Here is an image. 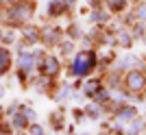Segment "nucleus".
Listing matches in <instances>:
<instances>
[{
    "mask_svg": "<svg viewBox=\"0 0 146 135\" xmlns=\"http://www.w3.org/2000/svg\"><path fill=\"white\" fill-rule=\"evenodd\" d=\"M66 96H70V87H63V89H61V94H57L55 98H57V100H63Z\"/></svg>",
    "mask_w": 146,
    "mask_h": 135,
    "instance_id": "a211bd4d",
    "label": "nucleus"
},
{
    "mask_svg": "<svg viewBox=\"0 0 146 135\" xmlns=\"http://www.w3.org/2000/svg\"><path fill=\"white\" fill-rule=\"evenodd\" d=\"M135 113H137V111H135L133 107H122V111H118V118H120V120H131Z\"/></svg>",
    "mask_w": 146,
    "mask_h": 135,
    "instance_id": "f8f14e48",
    "label": "nucleus"
},
{
    "mask_svg": "<svg viewBox=\"0 0 146 135\" xmlns=\"http://www.w3.org/2000/svg\"><path fill=\"white\" fill-rule=\"evenodd\" d=\"M142 131V120H137V122L131 124V129H129V135H135V133H140Z\"/></svg>",
    "mask_w": 146,
    "mask_h": 135,
    "instance_id": "4468645a",
    "label": "nucleus"
},
{
    "mask_svg": "<svg viewBox=\"0 0 146 135\" xmlns=\"http://www.w3.org/2000/svg\"><path fill=\"white\" fill-rule=\"evenodd\" d=\"M33 13H35V2L33 0H20V2H13L9 7L7 20H9V24H24L31 20Z\"/></svg>",
    "mask_w": 146,
    "mask_h": 135,
    "instance_id": "f257e3e1",
    "label": "nucleus"
},
{
    "mask_svg": "<svg viewBox=\"0 0 146 135\" xmlns=\"http://www.w3.org/2000/svg\"><path fill=\"white\" fill-rule=\"evenodd\" d=\"M127 87L131 92H142L146 87V76L142 72H137V70H131L127 74Z\"/></svg>",
    "mask_w": 146,
    "mask_h": 135,
    "instance_id": "7ed1b4c3",
    "label": "nucleus"
},
{
    "mask_svg": "<svg viewBox=\"0 0 146 135\" xmlns=\"http://www.w3.org/2000/svg\"><path fill=\"white\" fill-rule=\"evenodd\" d=\"M118 39H120V44L124 46V48H129V46H131V37H129L127 33H120V37H118Z\"/></svg>",
    "mask_w": 146,
    "mask_h": 135,
    "instance_id": "2eb2a0df",
    "label": "nucleus"
},
{
    "mask_svg": "<svg viewBox=\"0 0 146 135\" xmlns=\"http://www.w3.org/2000/svg\"><path fill=\"white\" fill-rule=\"evenodd\" d=\"M24 37H26V42H29V44H35V42H39V39H42V33L37 31V28L26 26V28H24Z\"/></svg>",
    "mask_w": 146,
    "mask_h": 135,
    "instance_id": "9d476101",
    "label": "nucleus"
},
{
    "mask_svg": "<svg viewBox=\"0 0 146 135\" xmlns=\"http://www.w3.org/2000/svg\"><path fill=\"white\" fill-rule=\"evenodd\" d=\"M0 42H2V31H0Z\"/></svg>",
    "mask_w": 146,
    "mask_h": 135,
    "instance_id": "b1692460",
    "label": "nucleus"
},
{
    "mask_svg": "<svg viewBox=\"0 0 146 135\" xmlns=\"http://www.w3.org/2000/svg\"><path fill=\"white\" fill-rule=\"evenodd\" d=\"M50 120L55 122V129H61V111H57V113H52V116H50Z\"/></svg>",
    "mask_w": 146,
    "mask_h": 135,
    "instance_id": "dca6fc26",
    "label": "nucleus"
},
{
    "mask_svg": "<svg viewBox=\"0 0 146 135\" xmlns=\"http://www.w3.org/2000/svg\"><path fill=\"white\" fill-rule=\"evenodd\" d=\"M92 20H94V22H100V20H103V22H105V20H107V15H105V13H100V11H96L94 15H92Z\"/></svg>",
    "mask_w": 146,
    "mask_h": 135,
    "instance_id": "6ab92c4d",
    "label": "nucleus"
},
{
    "mask_svg": "<svg viewBox=\"0 0 146 135\" xmlns=\"http://www.w3.org/2000/svg\"><path fill=\"white\" fill-rule=\"evenodd\" d=\"M0 15H2V13H0Z\"/></svg>",
    "mask_w": 146,
    "mask_h": 135,
    "instance_id": "bb28decb",
    "label": "nucleus"
},
{
    "mask_svg": "<svg viewBox=\"0 0 146 135\" xmlns=\"http://www.w3.org/2000/svg\"><path fill=\"white\" fill-rule=\"evenodd\" d=\"M11 68V52L5 48H0V76H5Z\"/></svg>",
    "mask_w": 146,
    "mask_h": 135,
    "instance_id": "423d86ee",
    "label": "nucleus"
},
{
    "mask_svg": "<svg viewBox=\"0 0 146 135\" xmlns=\"http://www.w3.org/2000/svg\"><path fill=\"white\" fill-rule=\"evenodd\" d=\"M42 72L46 74V76H57L59 74V61H57V57L48 55L42 59Z\"/></svg>",
    "mask_w": 146,
    "mask_h": 135,
    "instance_id": "39448f33",
    "label": "nucleus"
},
{
    "mask_svg": "<svg viewBox=\"0 0 146 135\" xmlns=\"http://www.w3.org/2000/svg\"><path fill=\"white\" fill-rule=\"evenodd\" d=\"M87 109H90L87 113H90L92 118H96V116H98V107H87Z\"/></svg>",
    "mask_w": 146,
    "mask_h": 135,
    "instance_id": "412c9836",
    "label": "nucleus"
},
{
    "mask_svg": "<svg viewBox=\"0 0 146 135\" xmlns=\"http://www.w3.org/2000/svg\"><path fill=\"white\" fill-rule=\"evenodd\" d=\"M22 113H24V116L29 118V120H31V118H33V120H35V111L31 109V107H22Z\"/></svg>",
    "mask_w": 146,
    "mask_h": 135,
    "instance_id": "f3484780",
    "label": "nucleus"
},
{
    "mask_svg": "<svg viewBox=\"0 0 146 135\" xmlns=\"http://www.w3.org/2000/svg\"><path fill=\"white\" fill-rule=\"evenodd\" d=\"M96 66V55L87 50V52H79L72 61V74L74 76H87Z\"/></svg>",
    "mask_w": 146,
    "mask_h": 135,
    "instance_id": "f03ea898",
    "label": "nucleus"
},
{
    "mask_svg": "<svg viewBox=\"0 0 146 135\" xmlns=\"http://www.w3.org/2000/svg\"><path fill=\"white\" fill-rule=\"evenodd\" d=\"M42 42L46 44V46H55V44L59 42V31H57V28H44Z\"/></svg>",
    "mask_w": 146,
    "mask_h": 135,
    "instance_id": "0eeeda50",
    "label": "nucleus"
},
{
    "mask_svg": "<svg viewBox=\"0 0 146 135\" xmlns=\"http://www.w3.org/2000/svg\"><path fill=\"white\" fill-rule=\"evenodd\" d=\"M107 5H109L111 11H122L127 7V0H107Z\"/></svg>",
    "mask_w": 146,
    "mask_h": 135,
    "instance_id": "ddd939ff",
    "label": "nucleus"
},
{
    "mask_svg": "<svg viewBox=\"0 0 146 135\" xmlns=\"http://www.w3.org/2000/svg\"><path fill=\"white\" fill-rule=\"evenodd\" d=\"M83 92L87 96H94L96 92H100V81H87L85 85H83Z\"/></svg>",
    "mask_w": 146,
    "mask_h": 135,
    "instance_id": "9b49d317",
    "label": "nucleus"
},
{
    "mask_svg": "<svg viewBox=\"0 0 146 135\" xmlns=\"http://www.w3.org/2000/svg\"><path fill=\"white\" fill-rule=\"evenodd\" d=\"M0 116H2V107H0Z\"/></svg>",
    "mask_w": 146,
    "mask_h": 135,
    "instance_id": "393cba45",
    "label": "nucleus"
},
{
    "mask_svg": "<svg viewBox=\"0 0 146 135\" xmlns=\"http://www.w3.org/2000/svg\"><path fill=\"white\" fill-rule=\"evenodd\" d=\"M31 135H44V129L37 126V124H33V126H31Z\"/></svg>",
    "mask_w": 146,
    "mask_h": 135,
    "instance_id": "aec40b11",
    "label": "nucleus"
},
{
    "mask_svg": "<svg viewBox=\"0 0 146 135\" xmlns=\"http://www.w3.org/2000/svg\"><path fill=\"white\" fill-rule=\"evenodd\" d=\"M13 126H15L18 131L26 129V126H29V118H26L22 111H15V113H13Z\"/></svg>",
    "mask_w": 146,
    "mask_h": 135,
    "instance_id": "1a4fd4ad",
    "label": "nucleus"
},
{
    "mask_svg": "<svg viewBox=\"0 0 146 135\" xmlns=\"http://www.w3.org/2000/svg\"><path fill=\"white\" fill-rule=\"evenodd\" d=\"M18 63H20V76L24 79L26 74H31L33 68H35V55L33 52H24V55H20Z\"/></svg>",
    "mask_w": 146,
    "mask_h": 135,
    "instance_id": "20e7f679",
    "label": "nucleus"
},
{
    "mask_svg": "<svg viewBox=\"0 0 146 135\" xmlns=\"http://www.w3.org/2000/svg\"><path fill=\"white\" fill-rule=\"evenodd\" d=\"M66 9H68V2H66V0H50V5H48V15H61Z\"/></svg>",
    "mask_w": 146,
    "mask_h": 135,
    "instance_id": "6e6552de",
    "label": "nucleus"
},
{
    "mask_svg": "<svg viewBox=\"0 0 146 135\" xmlns=\"http://www.w3.org/2000/svg\"><path fill=\"white\" fill-rule=\"evenodd\" d=\"M2 96H5V87L0 85V98H2Z\"/></svg>",
    "mask_w": 146,
    "mask_h": 135,
    "instance_id": "5701e85b",
    "label": "nucleus"
},
{
    "mask_svg": "<svg viewBox=\"0 0 146 135\" xmlns=\"http://www.w3.org/2000/svg\"><path fill=\"white\" fill-rule=\"evenodd\" d=\"M144 42H146V37H144Z\"/></svg>",
    "mask_w": 146,
    "mask_h": 135,
    "instance_id": "a878e982",
    "label": "nucleus"
},
{
    "mask_svg": "<svg viewBox=\"0 0 146 135\" xmlns=\"http://www.w3.org/2000/svg\"><path fill=\"white\" fill-rule=\"evenodd\" d=\"M61 50H63V52H70V50H72V44H70V42L63 44V46H61Z\"/></svg>",
    "mask_w": 146,
    "mask_h": 135,
    "instance_id": "4be33fe9",
    "label": "nucleus"
}]
</instances>
